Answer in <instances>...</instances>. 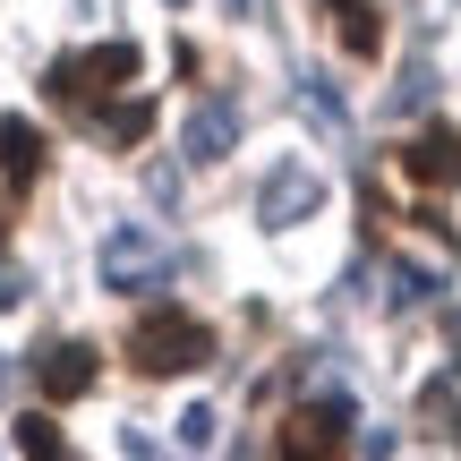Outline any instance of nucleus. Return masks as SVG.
<instances>
[{"label":"nucleus","instance_id":"nucleus-1","mask_svg":"<svg viewBox=\"0 0 461 461\" xmlns=\"http://www.w3.org/2000/svg\"><path fill=\"white\" fill-rule=\"evenodd\" d=\"M214 359V325L205 316H188V308H146L137 316V333H129V367L137 376H188V367H205Z\"/></svg>","mask_w":461,"mask_h":461},{"label":"nucleus","instance_id":"nucleus-2","mask_svg":"<svg viewBox=\"0 0 461 461\" xmlns=\"http://www.w3.org/2000/svg\"><path fill=\"white\" fill-rule=\"evenodd\" d=\"M137 77V43H95V51H68V60H51V95L68 103V112H86L95 95H120V86Z\"/></svg>","mask_w":461,"mask_h":461},{"label":"nucleus","instance_id":"nucleus-3","mask_svg":"<svg viewBox=\"0 0 461 461\" xmlns=\"http://www.w3.org/2000/svg\"><path fill=\"white\" fill-rule=\"evenodd\" d=\"M350 419H359V402H350V393L299 402V411L282 419V461H333V453L350 445Z\"/></svg>","mask_w":461,"mask_h":461},{"label":"nucleus","instance_id":"nucleus-4","mask_svg":"<svg viewBox=\"0 0 461 461\" xmlns=\"http://www.w3.org/2000/svg\"><path fill=\"white\" fill-rule=\"evenodd\" d=\"M103 282L112 291H146V282H163V240L154 230H112V248H103Z\"/></svg>","mask_w":461,"mask_h":461},{"label":"nucleus","instance_id":"nucleus-5","mask_svg":"<svg viewBox=\"0 0 461 461\" xmlns=\"http://www.w3.org/2000/svg\"><path fill=\"white\" fill-rule=\"evenodd\" d=\"M95 376H103V359L86 342H51L43 359H34V384H43V402H86L95 393Z\"/></svg>","mask_w":461,"mask_h":461},{"label":"nucleus","instance_id":"nucleus-6","mask_svg":"<svg viewBox=\"0 0 461 461\" xmlns=\"http://www.w3.org/2000/svg\"><path fill=\"white\" fill-rule=\"evenodd\" d=\"M393 163L411 171L419 188H461V129H419Z\"/></svg>","mask_w":461,"mask_h":461},{"label":"nucleus","instance_id":"nucleus-7","mask_svg":"<svg viewBox=\"0 0 461 461\" xmlns=\"http://www.w3.org/2000/svg\"><path fill=\"white\" fill-rule=\"evenodd\" d=\"M0 180L17 188V197H26L34 180H43V129H34V120H0Z\"/></svg>","mask_w":461,"mask_h":461},{"label":"nucleus","instance_id":"nucleus-8","mask_svg":"<svg viewBox=\"0 0 461 461\" xmlns=\"http://www.w3.org/2000/svg\"><path fill=\"white\" fill-rule=\"evenodd\" d=\"M316 17H325V26L342 34V51H350V60H376V51H384L376 0H316Z\"/></svg>","mask_w":461,"mask_h":461},{"label":"nucleus","instance_id":"nucleus-9","mask_svg":"<svg viewBox=\"0 0 461 461\" xmlns=\"http://www.w3.org/2000/svg\"><path fill=\"white\" fill-rule=\"evenodd\" d=\"M308 205H316V171H308V163H282L274 180L257 188V214H265V222H299Z\"/></svg>","mask_w":461,"mask_h":461},{"label":"nucleus","instance_id":"nucleus-10","mask_svg":"<svg viewBox=\"0 0 461 461\" xmlns=\"http://www.w3.org/2000/svg\"><path fill=\"white\" fill-rule=\"evenodd\" d=\"M419 436H428V445H461V384L453 376H428V393H419Z\"/></svg>","mask_w":461,"mask_h":461},{"label":"nucleus","instance_id":"nucleus-11","mask_svg":"<svg viewBox=\"0 0 461 461\" xmlns=\"http://www.w3.org/2000/svg\"><path fill=\"white\" fill-rule=\"evenodd\" d=\"M230 137H240V112H230V103H197V112H188V154H197V163H222Z\"/></svg>","mask_w":461,"mask_h":461},{"label":"nucleus","instance_id":"nucleus-12","mask_svg":"<svg viewBox=\"0 0 461 461\" xmlns=\"http://www.w3.org/2000/svg\"><path fill=\"white\" fill-rule=\"evenodd\" d=\"M17 453H26V461H77V453L60 445V428H51L43 411H26V419H17Z\"/></svg>","mask_w":461,"mask_h":461},{"label":"nucleus","instance_id":"nucleus-13","mask_svg":"<svg viewBox=\"0 0 461 461\" xmlns=\"http://www.w3.org/2000/svg\"><path fill=\"white\" fill-rule=\"evenodd\" d=\"M299 112H308L316 129L333 137V146H342V137H350V112H342V95H333V86H299Z\"/></svg>","mask_w":461,"mask_h":461},{"label":"nucleus","instance_id":"nucleus-14","mask_svg":"<svg viewBox=\"0 0 461 461\" xmlns=\"http://www.w3.org/2000/svg\"><path fill=\"white\" fill-rule=\"evenodd\" d=\"M146 129H154V103H120V112L103 120V137H112V146H137Z\"/></svg>","mask_w":461,"mask_h":461},{"label":"nucleus","instance_id":"nucleus-15","mask_svg":"<svg viewBox=\"0 0 461 461\" xmlns=\"http://www.w3.org/2000/svg\"><path fill=\"white\" fill-rule=\"evenodd\" d=\"M428 95H436V77H428V68H402V86H393V112H428Z\"/></svg>","mask_w":461,"mask_h":461},{"label":"nucleus","instance_id":"nucleus-16","mask_svg":"<svg viewBox=\"0 0 461 461\" xmlns=\"http://www.w3.org/2000/svg\"><path fill=\"white\" fill-rule=\"evenodd\" d=\"M180 445H188V453L214 445V411H188V419H180Z\"/></svg>","mask_w":461,"mask_h":461},{"label":"nucleus","instance_id":"nucleus-17","mask_svg":"<svg viewBox=\"0 0 461 461\" xmlns=\"http://www.w3.org/2000/svg\"><path fill=\"white\" fill-rule=\"evenodd\" d=\"M230 17H257V0H230Z\"/></svg>","mask_w":461,"mask_h":461},{"label":"nucleus","instance_id":"nucleus-18","mask_svg":"<svg viewBox=\"0 0 461 461\" xmlns=\"http://www.w3.org/2000/svg\"><path fill=\"white\" fill-rule=\"evenodd\" d=\"M0 240H9V222H0Z\"/></svg>","mask_w":461,"mask_h":461}]
</instances>
